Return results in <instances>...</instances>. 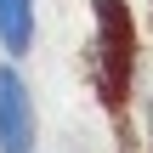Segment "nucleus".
<instances>
[{
    "label": "nucleus",
    "instance_id": "obj_2",
    "mask_svg": "<svg viewBox=\"0 0 153 153\" xmlns=\"http://www.w3.org/2000/svg\"><path fill=\"white\" fill-rule=\"evenodd\" d=\"M40 148V114H34V91L17 74V62H0V153H34Z\"/></svg>",
    "mask_w": 153,
    "mask_h": 153
},
{
    "label": "nucleus",
    "instance_id": "obj_1",
    "mask_svg": "<svg viewBox=\"0 0 153 153\" xmlns=\"http://www.w3.org/2000/svg\"><path fill=\"white\" fill-rule=\"evenodd\" d=\"M97 11V57H102V85L119 97L136 62V17L125 0H91Z\"/></svg>",
    "mask_w": 153,
    "mask_h": 153
},
{
    "label": "nucleus",
    "instance_id": "obj_3",
    "mask_svg": "<svg viewBox=\"0 0 153 153\" xmlns=\"http://www.w3.org/2000/svg\"><path fill=\"white\" fill-rule=\"evenodd\" d=\"M34 34H40V6L34 0H0V51L11 62L34 51Z\"/></svg>",
    "mask_w": 153,
    "mask_h": 153
},
{
    "label": "nucleus",
    "instance_id": "obj_4",
    "mask_svg": "<svg viewBox=\"0 0 153 153\" xmlns=\"http://www.w3.org/2000/svg\"><path fill=\"white\" fill-rule=\"evenodd\" d=\"M148 153H153V114H148Z\"/></svg>",
    "mask_w": 153,
    "mask_h": 153
}]
</instances>
